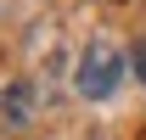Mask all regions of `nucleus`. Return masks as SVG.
<instances>
[{"label":"nucleus","instance_id":"f257e3e1","mask_svg":"<svg viewBox=\"0 0 146 140\" xmlns=\"http://www.w3.org/2000/svg\"><path fill=\"white\" fill-rule=\"evenodd\" d=\"M118 84H124V51L112 39H90L73 67V90L84 101H107V95H118Z\"/></svg>","mask_w":146,"mask_h":140},{"label":"nucleus","instance_id":"f03ea898","mask_svg":"<svg viewBox=\"0 0 146 140\" xmlns=\"http://www.w3.org/2000/svg\"><path fill=\"white\" fill-rule=\"evenodd\" d=\"M0 118H6V129H28V123H34V84H28V79L6 84V95H0Z\"/></svg>","mask_w":146,"mask_h":140},{"label":"nucleus","instance_id":"7ed1b4c3","mask_svg":"<svg viewBox=\"0 0 146 140\" xmlns=\"http://www.w3.org/2000/svg\"><path fill=\"white\" fill-rule=\"evenodd\" d=\"M135 79H146V39L135 45Z\"/></svg>","mask_w":146,"mask_h":140}]
</instances>
